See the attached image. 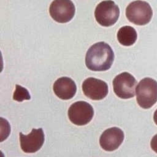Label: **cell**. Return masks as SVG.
Masks as SVG:
<instances>
[{"instance_id": "cell-1", "label": "cell", "mask_w": 157, "mask_h": 157, "mask_svg": "<svg viewBox=\"0 0 157 157\" xmlns=\"http://www.w3.org/2000/svg\"><path fill=\"white\" fill-rule=\"evenodd\" d=\"M114 60V53L110 46L99 42L91 45L85 56V64L93 71H105L110 68Z\"/></svg>"}, {"instance_id": "cell-2", "label": "cell", "mask_w": 157, "mask_h": 157, "mask_svg": "<svg viewBox=\"0 0 157 157\" xmlns=\"http://www.w3.org/2000/svg\"><path fill=\"white\" fill-rule=\"evenodd\" d=\"M138 105L143 109L151 108L157 101V82L150 77L142 79L136 89Z\"/></svg>"}, {"instance_id": "cell-3", "label": "cell", "mask_w": 157, "mask_h": 157, "mask_svg": "<svg viewBox=\"0 0 157 157\" xmlns=\"http://www.w3.org/2000/svg\"><path fill=\"white\" fill-rule=\"evenodd\" d=\"M126 16L130 22L142 26L150 21L153 17V10L147 2L137 0L127 6Z\"/></svg>"}, {"instance_id": "cell-4", "label": "cell", "mask_w": 157, "mask_h": 157, "mask_svg": "<svg viewBox=\"0 0 157 157\" xmlns=\"http://www.w3.org/2000/svg\"><path fill=\"white\" fill-rule=\"evenodd\" d=\"M120 15L118 6L112 0L103 1L96 7L94 17L101 26L108 27L114 25Z\"/></svg>"}, {"instance_id": "cell-5", "label": "cell", "mask_w": 157, "mask_h": 157, "mask_svg": "<svg viewBox=\"0 0 157 157\" xmlns=\"http://www.w3.org/2000/svg\"><path fill=\"white\" fill-rule=\"evenodd\" d=\"M137 82L134 77L127 72L117 75L113 80V91L121 99H129L135 96Z\"/></svg>"}, {"instance_id": "cell-6", "label": "cell", "mask_w": 157, "mask_h": 157, "mask_svg": "<svg viewBox=\"0 0 157 157\" xmlns=\"http://www.w3.org/2000/svg\"><path fill=\"white\" fill-rule=\"evenodd\" d=\"M93 115V107L86 101H77L73 103L68 110L69 120L78 126L87 124L92 120Z\"/></svg>"}, {"instance_id": "cell-7", "label": "cell", "mask_w": 157, "mask_h": 157, "mask_svg": "<svg viewBox=\"0 0 157 157\" xmlns=\"http://www.w3.org/2000/svg\"><path fill=\"white\" fill-rule=\"evenodd\" d=\"M49 12L55 21L64 23L72 19L75 15V8L71 0H54L50 6Z\"/></svg>"}, {"instance_id": "cell-8", "label": "cell", "mask_w": 157, "mask_h": 157, "mask_svg": "<svg viewBox=\"0 0 157 157\" xmlns=\"http://www.w3.org/2000/svg\"><path fill=\"white\" fill-rule=\"evenodd\" d=\"M19 136L21 148L26 153H33L40 150L45 140V136L42 128H33L28 135L20 132Z\"/></svg>"}, {"instance_id": "cell-9", "label": "cell", "mask_w": 157, "mask_h": 157, "mask_svg": "<svg viewBox=\"0 0 157 157\" xmlns=\"http://www.w3.org/2000/svg\"><path fill=\"white\" fill-rule=\"evenodd\" d=\"M82 90L88 98L98 101L104 98L108 94L109 88L107 83L94 77L85 79L82 83Z\"/></svg>"}, {"instance_id": "cell-10", "label": "cell", "mask_w": 157, "mask_h": 157, "mask_svg": "<svg viewBox=\"0 0 157 157\" xmlns=\"http://www.w3.org/2000/svg\"><path fill=\"white\" fill-rule=\"evenodd\" d=\"M124 138L123 131L117 127H113L102 132L99 139V144L104 150L112 151L120 146Z\"/></svg>"}, {"instance_id": "cell-11", "label": "cell", "mask_w": 157, "mask_h": 157, "mask_svg": "<svg viewBox=\"0 0 157 157\" xmlns=\"http://www.w3.org/2000/svg\"><path fill=\"white\" fill-rule=\"evenodd\" d=\"M55 94L60 99L68 100L72 98L77 91V86L73 80L67 77L58 78L53 85Z\"/></svg>"}, {"instance_id": "cell-12", "label": "cell", "mask_w": 157, "mask_h": 157, "mask_svg": "<svg viewBox=\"0 0 157 157\" xmlns=\"http://www.w3.org/2000/svg\"><path fill=\"white\" fill-rule=\"evenodd\" d=\"M137 37L136 29L130 26H124L120 28L117 33V39L119 43L124 46L133 45Z\"/></svg>"}, {"instance_id": "cell-13", "label": "cell", "mask_w": 157, "mask_h": 157, "mask_svg": "<svg viewBox=\"0 0 157 157\" xmlns=\"http://www.w3.org/2000/svg\"><path fill=\"white\" fill-rule=\"evenodd\" d=\"M31 99V96L28 91L20 85H16L15 91L13 93V99L18 102H21L23 100H29Z\"/></svg>"}, {"instance_id": "cell-14", "label": "cell", "mask_w": 157, "mask_h": 157, "mask_svg": "<svg viewBox=\"0 0 157 157\" xmlns=\"http://www.w3.org/2000/svg\"><path fill=\"white\" fill-rule=\"evenodd\" d=\"M150 146L152 150L157 153V134L152 137L150 142Z\"/></svg>"}, {"instance_id": "cell-15", "label": "cell", "mask_w": 157, "mask_h": 157, "mask_svg": "<svg viewBox=\"0 0 157 157\" xmlns=\"http://www.w3.org/2000/svg\"><path fill=\"white\" fill-rule=\"evenodd\" d=\"M153 121L157 125V109L155 111L153 114Z\"/></svg>"}]
</instances>
